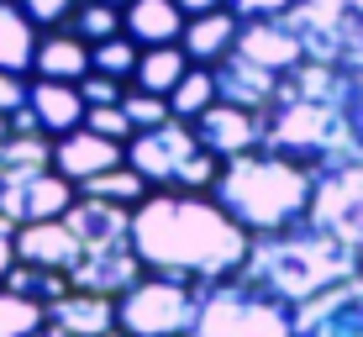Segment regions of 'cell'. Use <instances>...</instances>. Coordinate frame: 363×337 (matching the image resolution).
<instances>
[{"instance_id": "1", "label": "cell", "mask_w": 363, "mask_h": 337, "mask_svg": "<svg viewBox=\"0 0 363 337\" xmlns=\"http://www.w3.org/2000/svg\"><path fill=\"white\" fill-rule=\"evenodd\" d=\"M132 253L147 274L211 284L242 269L247 232L216 206V195L147 190L132 206Z\"/></svg>"}, {"instance_id": "2", "label": "cell", "mask_w": 363, "mask_h": 337, "mask_svg": "<svg viewBox=\"0 0 363 337\" xmlns=\"http://www.w3.org/2000/svg\"><path fill=\"white\" fill-rule=\"evenodd\" d=\"M353 74L358 69H332L316 58H300L279 79V95L269 101V111H258V148L284 153L306 169L353 164L358 158Z\"/></svg>"}, {"instance_id": "3", "label": "cell", "mask_w": 363, "mask_h": 337, "mask_svg": "<svg viewBox=\"0 0 363 337\" xmlns=\"http://www.w3.org/2000/svg\"><path fill=\"white\" fill-rule=\"evenodd\" d=\"M358 269H363V258L353 248H342L337 237H327L321 227H311V221H295V227L247 237V258H242L237 274L247 284H258V290L279 295L284 306H300L316 290H327V284L347 280Z\"/></svg>"}, {"instance_id": "4", "label": "cell", "mask_w": 363, "mask_h": 337, "mask_svg": "<svg viewBox=\"0 0 363 337\" xmlns=\"http://www.w3.org/2000/svg\"><path fill=\"white\" fill-rule=\"evenodd\" d=\"M311 184H316V169L295 164L284 153H269V148H253V153L221 158L211 195L247 237H258V232H279L306 221Z\"/></svg>"}, {"instance_id": "5", "label": "cell", "mask_w": 363, "mask_h": 337, "mask_svg": "<svg viewBox=\"0 0 363 337\" xmlns=\"http://www.w3.org/2000/svg\"><path fill=\"white\" fill-rule=\"evenodd\" d=\"M127 164L147 179V190H195V195H211V184H216V174H221V158L206 153L200 137H195V127L179 121V116L132 132Z\"/></svg>"}, {"instance_id": "6", "label": "cell", "mask_w": 363, "mask_h": 337, "mask_svg": "<svg viewBox=\"0 0 363 337\" xmlns=\"http://www.w3.org/2000/svg\"><path fill=\"white\" fill-rule=\"evenodd\" d=\"M190 337H295V306L247 284L242 274L200 284Z\"/></svg>"}, {"instance_id": "7", "label": "cell", "mask_w": 363, "mask_h": 337, "mask_svg": "<svg viewBox=\"0 0 363 337\" xmlns=\"http://www.w3.org/2000/svg\"><path fill=\"white\" fill-rule=\"evenodd\" d=\"M200 306L195 280H174V274H137L127 290L116 295V327L127 337H190Z\"/></svg>"}, {"instance_id": "8", "label": "cell", "mask_w": 363, "mask_h": 337, "mask_svg": "<svg viewBox=\"0 0 363 337\" xmlns=\"http://www.w3.org/2000/svg\"><path fill=\"white\" fill-rule=\"evenodd\" d=\"M300 53L332 69H363V0H295L284 11Z\"/></svg>"}, {"instance_id": "9", "label": "cell", "mask_w": 363, "mask_h": 337, "mask_svg": "<svg viewBox=\"0 0 363 337\" xmlns=\"http://www.w3.org/2000/svg\"><path fill=\"white\" fill-rule=\"evenodd\" d=\"M306 221L321 227L327 237H337L342 248H353V253L363 258V158L316 169Z\"/></svg>"}, {"instance_id": "10", "label": "cell", "mask_w": 363, "mask_h": 337, "mask_svg": "<svg viewBox=\"0 0 363 337\" xmlns=\"http://www.w3.org/2000/svg\"><path fill=\"white\" fill-rule=\"evenodd\" d=\"M295 337H363V269L300 301Z\"/></svg>"}, {"instance_id": "11", "label": "cell", "mask_w": 363, "mask_h": 337, "mask_svg": "<svg viewBox=\"0 0 363 337\" xmlns=\"http://www.w3.org/2000/svg\"><path fill=\"white\" fill-rule=\"evenodd\" d=\"M74 201V184L64 179L58 169H37L27 179H11L0 184V221L11 227H27V221H53L64 216Z\"/></svg>"}, {"instance_id": "12", "label": "cell", "mask_w": 363, "mask_h": 337, "mask_svg": "<svg viewBox=\"0 0 363 337\" xmlns=\"http://www.w3.org/2000/svg\"><path fill=\"white\" fill-rule=\"evenodd\" d=\"M237 58H247V64L269 69V74H290L300 58V37L290 32V21L284 16H242L237 21V43H232Z\"/></svg>"}, {"instance_id": "13", "label": "cell", "mask_w": 363, "mask_h": 337, "mask_svg": "<svg viewBox=\"0 0 363 337\" xmlns=\"http://www.w3.org/2000/svg\"><path fill=\"white\" fill-rule=\"evenodd\" d=\"M127 164V143H111V137H100L90 127H74L64 137H53V169L64 174V179L79 190L84 179H95V174Z\"/></svg>"}, {"instance_id": "14", "label": "cell", "mask_w": 363, "mask_h": 337, "mask_svg": "<svg viewBox=\"0 0 363 337\" xmlns=\"http://www.w3.org/2000/svg\"><path fill=\"white\" fill-rule=\"evenodd\" d=\"M190 127L200 137V148L216 158H237V153H253L258 148V111H242V106H227V101L206 106Z\"/></svg>"}, {"instance_id": "15", "label": "cell", "mask_w": 363, "mask_h": 337, "mask_svg": "<svg viewBox=\"0 0 363 337\" xmlns=\"http://www.w3.org/2000/svg\"><path fill=\"white\" fill-rule=\"evenodd\" d=\"M143 274L132 243H116V248H79V258L69 264V284L74 290H95V295H121L127 284Z\"/></svg>"}, {"instance_id": "16", "label": "cell", "mask_w": 363, "mask_h": 337, "mask_svg": "<svg viewBox=\"0 0 363 337\" xmlns=\"http://www.w3.org/2000/svg\"><path fill=\"white\" fill-rule=\"evenodd\" d=\"M69 232L79 237V248H116V243H132V211L127 206H111V201H95V195H79L64 211Z\"/></svg>"}, {"instance_id": "17", "label": "cell", "mask_w": 363, "mask_h": 337, "mask_svg": "<svg viewBox=\"0 0 363 337\" xmlns=\"http://www.w3.org/2000/svg\"><path fill=\"white\" fill-rule=\"evenodd\" d=\"M211 74H216V101L242 106V111H269V101L279 95V79H284V74H269V69L247 64V58H237V53H227L221 64H211Z\"/></svg>"}, {"instance_id": "18", "label": "cell", "mask_w": 363, "mask_h": 337, "mask_svg": "<svg viewBox=\"0 0 363 337\" xmlns=\"http://www.w3.org/2000/svg\"><path fill=\"white\" fill-rule=\"evenodd\" d=\"M16 258L32 269H58L69 274V264L79 258V237L69 232L64 216L53 221H27V227H16Z\"/></svg>"}, {"instance_id": "19", "label": "cell", "mask_w": 363, "mask_h": 337, "mask_svg": "<svg viewBox=\"0 0 363 337\" xmlns=\"http://www.w3.org/2000/svg\"><path fill=\"white\" fill-rule=\"evenodd\" d=\"M48 321L69 337H100L116 327V295H95V290H69L48 306Z\"/></svg>"}, {"instance_id": "20", "label": "cell", "mask_w": 363, "mask_h": 337, "mask_svg": "<svg viewBox=\"0 0 363 337\" xmlns=\"http://www.w3.org/2000/svg\"><path fill=\"white\" fill-rule=\"evenodd\" d=\"M237 11H206V16H184V32H179V48H184V58L190 64H221V58L232 53V43H237Z\"/></svg>"}, {"instance_id": "21", "label": "cell", "mask_w": 363, "mask_h": 337, "mask_svg": "<svg viewBox=\"0 0 363 337\" xmlns=\"http://www.w3.org/2000/svg\"><path fill=\"white\" fill-rule=\"evenodd\" d=\"M32 74L37 79H64V84H79L90 74V43H79L74 32L53 27L37 37V53H32Z\"/></svg>"}, {"instance_id": "22", "label": "cell", "mask_w": 363, "mask_h": 337, "mask_svg": "<svg viewBox=\"0 0 363 337\" xmlns=\"http://www.w3.org/2000/svg\"><path fill=\"white\" fill-rule=\"evenodd\" d=\"M27 106L37 116V127L48 137H64L84 121V101H79V84H64V79H37L27 84Z\"/></svg>"}, {"instance_id": "23", "label": "cell", "mask_w": 363, "mask_h": 337, "mask_svg": "<svg viewBox=\"0 0 363 337\" xmlns=\"http://www.w3.org/2000/svg\"><path fill=\"white\" fill-rule=\"evenodd\" d=\"M121 32L137 48H158V43H179L184 32V11L174 0H127L121 6Z\"/></svg>"}, {"instance_id": "24", "label": "cell", "mask_w": 363, "mask_h": 337, "mask_svg": "<svg viewBox=\"0 0 363 337\" xmlns=\"http://www.w3.org/2000/svg\"><path fill=\"white\" fill-rule=\"evenodd\" d=\"M43 27L16 6V0H0V69L6 74H32V53Z\"/></svg>"}, {"instance_id": "25", "label": "cell", "mask_w": 363, "mask_h": 337, "mask_svg": "<svg viewBox=\"0 0 363 337\" xmlns=\"http://www.w3.org/2000/svg\"><path fill=\"white\" fill-rule=\"evenodd\" d=\"M184 69H190L184 48H179V43H158V48H143V53H137L132 84H137V90H147V95H164V101H169V90L184 79Z\"/></svg>"}, {"instance_id": "26", "label": "cell", "mask_w": 363, "mask_h": 337, "mask_svg": "<svg viewBox=\"0 0 363 337\" xmlns=\"http://www.w3.org/2000/svg\"><path fill=\"white\" fill-rule=\"evenodd\" d=\"M206 106H216V74H211L206 64H190V69H184V79L169 90V111L179 121H195Z\"/></svg>"}, {"instance_id": "27", "label": "cell", "mask_w": 363, "mask_h": 337, "mask_svg": "<svg viewBox=\"0 0 363 337\" xmlns=\"http://www.w3.org/2000/svg\"><path fill=\"white\" fill-rule=\"evenodd\" d=\"M79 195H95V201H111V206H127V211H132V206L147 195V179H143L132 164H116V169L95 174V179H84Z\"/></svg>"}, {"instance_id": "28", "label": "cell", "mask_w": 363, "mask_h": 337, "mask_svg": "<svg viewBox=\"0 0 363 337\" xmlns=\"http://www.w3.org/2000/svg\"><path fill=\"white\" fill-rule=\"evenodd\" d=\"M48 321V306L32 295H16L0 284V337H37Z\"/></svg>"}, {"instance_id": "29", "label": "cell", "mask_w": 363, "mask_h": 337, "mask_svg": "<svg viewBox=\"0 0 363 337\" xmlns=\"http://www.w3.org/2000/svg\"><path fill=\"white\" fill-rule=\"evenodd\" d=\"M64 32H74L79 43H106V37L121 32V11L106 6V0H79V6H74V16L64 21Z\"/></svg>"}, {"instance_id": "30", "label": "cell", "mask_w": 363, "mask_h": 337, "mask_svg": "<svg viewBox=\"0 0 363 337\" xmlns=\"http://www.w3.org/2000/svg\"><path fill=\"white\" fill-rule=\"evenodd\" d=\"M137 53H143V48H137L127 32H116V37H106V43H90V69L106 74V79H116V84H127L132 69H137Z\"/></svg>"}, {"instance_id": "31", "label": "cell", "mask_w": 363, "mask_h": 337, "mask_svg": "<svg viewBox=\"0 0 363 337\" xmlns=\"http://www.w3.org/2000/svg\"><path fill=\"white\" fill-rule=\"evenodd\" d=\"M121 111H127L132 132H143V127H158V121H169V116H174L164 95H147V90H137V84H127V90H121Z\"/></svg>"}, {"instance_id": "32", "label": "cell", "mask_w": 363, "mask_h": 337, "mask_svg": "<svg viewBox=\"0 0 363 337\" xmlns=\"http://www.w3.org/2000/svg\"><path fill=\"white\" fill-rule=\"evenodd\" d=\"M79 127L111 137V143H132V121H127V111H121V101H116V106H84V121H79Z\"/></svg>"}, {"instance_id": "33", "label": "cell", "mask_w": 363, "mask_h": 337, "mask_svg": "<svg viewBox=\"0 0 363 337\" xmlns=\"http://www.w3.org/2000/svg\"><path fill=\"white\" fill-rule=\"evenodd\" d=\"M16 6L27 11L37 27H48V32H53V27H64V21L74 16V6H79V0H16Z\"/></svg>"}, {"instance_id": "34", "label": "cell", "mask_w": 363, "mask_h": 337, "mask_svg": "<svg viewBox=\"0 0 363 337\" xmlns=\"http://www.w3.org/2000/svg\"><path fill=\"white\" fill-rule=\"evenodd\" d=\"M121 90H127V84L106 79V74H95V69L79 79V101H84V106H116V101H121Z\"/></svg>"}, {"instance_id": "35", "label": "cell", "mask_w": 363, "mask_h": 337, "mask_svg": "<svg viewBox=\"0 0 363 337\" xmlns=\"http://www.w3.org/2000/svg\"><path fill=\"white\" fill-rule=\"evenodd\" d=\"M16 106H27V74H6L0 69V111H16Z\"/></svg>"}, {"instance_id": "36", "label": "cell", "mask_w": 363, "mask_h": 337, "mask_svg": "<svg viewBox=\"0 0 363 337\" xmlns=\"http://www.w3.org/2000/svg\"><path fill=\"white\" fill-rule=\"evenodd\" d=\"M295 0H227V11H237V16H284Z\"/></svg>"}, {"instance_id": "37", "label": "cell", "mask_w": 363, "mask_h": 337, "mask_svg": "<svg viewBox=\"0 0 363 337\" xmlns=\"http://www.w3.org/2000/svg\"><path fill=\"white\" fill-rule=\"evenodd\" d=\"M11 264H16V227H11V221H0V280H6Z\"/></svg>"}, {"instance_id": "38", "label": "cell", "mask_w": 363, "mask_h": 337, "mask_svg": "<svg viewBox=\"0 0 363 337\" xmlns=\"http://www.w3.org/2000/svg\"><path fill=\"white\" fill-rule=\"evenodd\" d=\"M174 6H179L184 16H206V11H221L227 0H174Z\"/></svg>"}, {"instance_id": "39", "label": "cell", "mask_w": 363, "mask_h": 337, "mask_svg": "<svg viewBox=\"0 0 363 337\" xmlns=\"http://www.w3.org/2000/svg\"><path fill=\"white\" fill-rule=\"evenodd\" d=\"M37 337H69V332H58L53 321H43V332H37Z\"/></svg>"}, {"instance_id": "40", "label": "cell", "mask_w": 363, "mask_h": 337, "mask_svg": "<svg viewBox=\"0 0 363 337\" xmlns=\"http://www.w3.org/2000/svg\"><path fill=\"white\" fill-rule=\"evenodd\" d=\"M0 137H11V116H6V111H0Z\"/></svg>"}, {"instance_id": "41", "label": "cell", "mask_w": 363, "mask_h": 337, "mask_svg": "<svg viewBox=\"0 0 363 337\" xmlns=\"http://www.w3.org/2000/svg\"><path fill=\"white\" fill-rule=\"evenodd\" d=\"M100 337H127V332H121V327H111V332H100Z\"/></svg>"}, {"instance_id": "42", "label": "cell", "mask_w": 363, "mask_h": 337, "mask_svg": "<svg viewBox=\"0 0 363 337\" xmlns=\"http://www.w3.org/2000/svg\"><path fill=\"white\" fill-rule=\"evenodd\" d=\"M106 6H116V11H121V6H127V0H106Z\"/></svg>"}]
</instances>
